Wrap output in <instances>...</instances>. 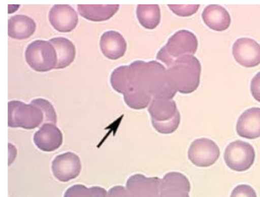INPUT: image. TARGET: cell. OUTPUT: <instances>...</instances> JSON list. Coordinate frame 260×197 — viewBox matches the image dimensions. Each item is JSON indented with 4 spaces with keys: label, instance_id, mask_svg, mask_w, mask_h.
Wrapping results in <instances>:
<instances>
[{
    "label": "cell",
    "instance_id": "obj_1",
    "mask_svg": "<svg viewBox=\"0 0 260 197\" xmlns=\"http://www.w3.org/2000/svg\"><path fill=\"white\" fill-rule=\"evenodd\" d=\"M129 74L131 87L147 91L152 98L173 100L177 93L170 83L167 68L155 60L134 61L129 65Z\"/></svg>",
    "mask_w": 260,
    "mask_h": 197
},
{
    "label": "cell",
    "instance_id": "obj_2",
    "mask_svg": "<svg viewBox=\"0 0 260 197\" xmlns=\"http://www.w3.org/2000/svg\"><path fill=\"white\" fill-rule=\"evenodd\" d=\"M167 71L170 83L177 92L190 93L199 87L202 67L194 55L178 59L167 68Z\"/></svg>",
    "mask_w": 260,
    "mask_h": 197
},
{
    "label": "cell",
    "instance_id": "obj_3",
    "mask_svg": "<svg viewBox=\"0 0 260 197\" xmlns=\"http://www.w3.org/2000/svg\"><path fill=\"white\" fill-rule=\"evenodd\" d=\"M198 48V38L187 30H180L172 35L156 55V59L169 68L175 60L186 55H194Z\"/></svg>",
    "mask_w": 260,
    "mask_h": 197
},
{
    "label": "cell",
    "instance_id": "obj_4",
    "mask_svg": "<svg viewBox=\"0 0 260 197\" xmlns=\"http://www.w3.org/2000/svg\"><path fill=\"white\" fill-rule=\"evenodd\" d=\"M25 58L29 67L36 72L46 73L56 69L57 55L50 41L35 40L26 47Z\"/></svg>",
    "mask_w": 260,
    "mask_h": 197
},
{
    "label": "cell",
    "instance_id": "obj_5",
    "mask_svg": "<svg viewBox=\"0 0 260 197\" xmlns=\"http://www.w3.org/2000/svg\"><path fill=\"white\" fill-rule=\"evenodd\" d=\"M8 125L10 127L34 129L45 122L41 110L34 104L11 101L8 105Z\"/></svg>",
    "mask_w": 260,
    "mask_h": 197
},
{
    "label": "cell",
    "instance_id": "obj_6",
    "mask_svg": "<svg viewBox=\"0 0 260 197\" xmlns=\"http://www.w3.org/2000/svg\"><path fill=\"white\" fill-rule=\"evenodd\" d=\"M224 158L227 166L233 171H247L254 162V149L248 143L236 140L227 146Z\"/></svg>",
    "mask_w": 260,
    "mask_h": 197
},
{
    "label": "cell",
    "instance_id": "obj_7",
    "mask_svg": "<svg viewBox=\"0 0 260 197\" xmlns=\"http://www.w3.org/2000/svg\"><path fill=\"white\" fill-rule=\"evenodd\" d=\"M220 151L217 144L207 138H201L193 141L188 151V157L195 166L210 167L218 161Z\"/></svg>",
    "mask_w": 260,
    "mask_h": 197
},
{
    "label": "cell",
    "instance_id": "obj_8",
    "mask_svg": "<svg viewBox=\"0 0 260 197\" xmlns=\"http://www.w3.org/2000/svg\"><path fill=\"white\" fill-rule=\"evenodd\" d=\"M53 175L60 182H68L74 179L80 174V158L73 152L58 155L52 161Z\"/></svg>",
    "mask_w": 260,
    "mask_h": 197
},
{
    "label": "cell",
    "instance_id": "obj_9",
    "mask_svg": "<svg viewBox=\"0 0 260 197\" xmlns=\"http://www.w3.org/2000/svg\"><path fill=\"white\" fill-rule=\"evenodd\" d=\"M232 54L236 61L245 68H254L260 64V44L253 39H237L233 44Z\"/></svg>",
    "mask_w": 260,
    "mask_h": 197
},
{
    "label": "cell",
    "instance_id": "obj_10",
    "mask_svg": "<svg viewBox=\"0 0 260 197\" xmlns=\"http://www.w3.org/2000/svg\"><path fill=\"white\" fill-rule=\"evenodd\" d=\"M161 179L148 178L143 174H134L126 183V189L133 197H158Z\"/></svg>",
    "mask_w": 260,
    "mask_h": 197
},
{
    "label": "cell",
    "instance_id": "obj_11",
    "mask_svg": "<svg viewBox=\"0 0 260 197\" xmlns=\"http://www.w3.org/2000/svg\"><path fill=\"white\" fill-rule=\"evenodd\" d=\"M49 21L56 31L70 32L78 26V15L72 6L55 5L50 11Z\"/></svg>",
    "mask_w": 260,
    "mask_h": 197
},
{
    "label": "cell",
    "instance_id": "obj_12",
    "mask_svg": "<svg viewBox=\"0 0 260 197\" xmlns=\"http://www.w3.org/2000/svg\"><path fill=\"white\" fill-rule=\"evenodd\" d=\"M34 142L41 151L45 152L55 151L62 145V133L55 124L44 123L34 134Z\"/></svg>",
    "mask_w": 260,
    "mask_h": 197
},
{
    "label": "cell",
    "instance_id": "obj_13",
    "mask_svg": "<svg viewBox=\"0 0 260 197\" xmlns=\"http://www.w3.org/2000/svg\"><path fill=\"white\" fill-rule=\"evenodd\" d=\"M102 54L110 60L122 58L127 50V42L117 31H107L102 34L100 41Z\"/></svg>",
    "mask_w": 260,
    "mask_h": 197
},
{
    "label": "cell",
    "instance_id": "obj_14",
    "mask_svg": "<svg viewBox=\"0 0 260 197\" xmlns=\"http://www.w3.org/2000/svg\"><path fill=\"white\" fill-rule=\"evenodd\" d=\"M151 122H169L180 114L176 102L174 100L164 98H153L148 107Z\"/></svg>",
    "mask_w": 260,
    "mask_h": 197
},
{
    "label": "cell",
    "instance_id": "obj_15",
    "mask_svg": "<svg viewBox=\"0 0 260 197\" xmlns=\"http://www.w3.org/2000/svg\"><path fill=\"white\" fill-rule=\"evenodd\" d=\"M237 132L240 137L253 140L260 137V108L245 111L237 121Z\"/></svg>",
    "mask_w": 260,
    "mask_h": 197
},
{
    "label": "cell",
    "instance_id": "obj_16",
    "mask_svg": "<svg viewBox=\"0 0 260 197\" xmlns=\"http://www.w3.org/2000/svg\"><path fill=\"white\" fill-rule=\"evenodd\" d=\"M203 21L214 31H222L229 28L232 19L229 12L222 6L210 5L203 12Z\"/></svg>",
    "mask_w": 260,
    "mask_h": 197
},
{
    "label": "cell",
    "instance_id": "obj_17",
    "mask_svg": "<svg viewBox=\"0 0 260 197\" xmlns=\"http://www.w3.org/2000/svg\"><path fill=\"white\" fill-rule=\"evenodd\" d=\"M36 23L29 16L16 15L9 19L8 34L11 39H27L36 31Z\"/></svg>",
    "mask_w": 260,
    "mask_h": 197
},
{
    "label": "cell",
    "instance_id": "obj_18",
    "mask_svg": "<svg viewBox=\"0 0 260 197\" xmlns=\"http://www.w3.org/2000/svg\"><path fill=\"white\" fill-rule=\"evenodd\" d=\"M118 5H78V13L91 21H105L112 18L119 10Z\"/></svg>",
    "mask_w": 260,
    "mask_h": 197
},
{
    "label": "cell",
    "instance_id": "obj_19",
    "mask_svg": "<svg viewBox=\"0 0 260 197\" xmlns=\"http://www.w3.org/2000/svg\"><path fill=\"white\" fill-rule=\"evenodd\" d=\"M57 55L56 69L68 68L75 60L76 48L73 42L63 37H56L50 39Z\"/></svg>",
    "mask_w": 260,
    "mask_h": 197
},
{
    "label": "cell",
    "instance_id": "obj_20",
    "mask_svg": "<svg viewBox=\"0 0 260 197\" xmlns=\"http://www.w3.org/2000/svg\"><path fill=\"white\" fill-rule=\"evenodd\" d=\"M136 16L141 26L148 30L156 28L161 21V11L157 5H139Z\"/></svg>",
    "mask_w": 260,
    "mask_h": 197
},
{
    "label": "cell",
    "instance_id": "obj_21",
    "mask_svg": "<svg viewBox=\"0 0 260 197\" xmlns=\"http://www.w3.org/2000/svg\"><path fill=\"white\" fill-rule=\"evenodd\" d=\"M123 98L127 107L134 110L145 109L152 101V97L147 91L135 86L123 94Z\"/></svg>",
    "mask_w": 260,
    "mask_h": 197
},
{
    "label": "cell",
    "instance_id": "obj_22",
    "mask_svg": "<svg viewBox=\"0 0 260 197\" xmlns=\"http://www.w3.org/2000/svg\"><path fill=\"white\" fill-rule=\"evenodd\" d=\"M111 84L117 93L122 94L127 93L131 88L129 65H122L116 68L111 75Z\"/></svg>",
    "mask_w": 260,
    "mask_h": 197
},
{
    "label": "cell",
    "instance_id": "obj_23",
    "mask_svg": "<svg viewBox=\"0 0 260 197\" xmlns=\"http://www.w3.org/2000/svg\"><path fill=\"white\" fill-rule=\"evenodd\" d=\"M164 189H179L190 191V184L189 179L183 174L178 172H171L165 174L160 182V190Z\"/></svg>",
    "mask_w": 260,
    "mask_h": 197
},
{
    "label": "cell",
    "instance_id": "obj_24",
    "mask_svg": "<svg viewBox=\"0 0 260 197\" xmlns=\"http://www.w3.org/2000/svg\"><path fill=\"white\" fill-rule=\"evenodd\" d=\"M64 197H107V191L102 187L88 188L83 184H76L67 189Z\"/></svg>",
    "mask_w": 260,
    "mask_h": 197
},
{
    "label": "cell",
    "instance_id": "obj_25",
    "mask_svg": "<svg viewBox=\"0 0 260 197\" xmlns=\"http://www.w3.org/2000/svg\"><path fill=\"white\" fill-rule=\"evenodd\" d=\"M31 103L39 107L43 112L45 116V123L55 124L57 122V114L53 105L49 101L45 98H38L32 100Z\"/></svg>",
    "mask_w": 260,
    "mask_h": 197
},
{
    "label": "cell",
    "instance_id": "obj_26",
    "mask_svg": "<svg viewBox=\"0 0 260 197\" xmlns=\"http://www.w3.org/2000/svg\"><path fill=\"white\" fill-rule=\"evenodd\" d=\"M169 7L175 15L182 17L192 16L199 9L198 5H169Z\"/></svg>",
    "mask_w": 260,
    "mask_h": 197
},
{
    "label": "cell",
    "instance_id": "obj_27",
    "mask_svg": "<svg viewBox=\"0 0 260 197\" xmlns=\"http://www.w3.org/2000/svg\"><path fill=\"white\" fill-rule=\"evenodd\" d=\"M231 197H257V194L250 185L240 184L233 189Z\"/></svg>",
    "mask_w": 260,
    "mask_h": 197
},
{
    "label": "cell",
    "instance_id": "obj_28",
    "mask_svg": "<svg viewBox=\"0 0 260 197\" xmlns=\"http://www.w3.org/2000/svg\"><path fill=\"white\" fill-rule=\"evenodd\" d=\"M158 197H190L189 193L179 189H164L160 190Z\"/></svg>",
    "mask_w": 260,
    "mask_h": 197
},
{
    "label": "cell",
    "instance_id": "obj_29",
    "mask_svg": "<svg viewBox=\"0 0 260 197\" xmlns=\"http://www.w3.org/2000/svg\"><path fill=\"white\" fill-rule=\"evenodd\" d=\"M107 197H133L130 194L129 192L127 191L126 187L117 185V186L112 187L110 189L109 191H107Z\"/></svg>",
    "mask_w": 260,
    "mask_h": 197
},
{
    "label": "cell",
    "instance_id": "obj_30",
    "mask_svg": "<svg viewBox=\"0 0 260 197\" xmlns=\"http://www.w3.org/2000/svg\"><path fill=\"white\" fill-rule=\"evenodd\" d=\"M251 92H252L253 98L260 102V73H257L252 78L251 83Z\"/></svg>",
    "mask_w": 260,
    "mask_h": 197
}]
</instances>
